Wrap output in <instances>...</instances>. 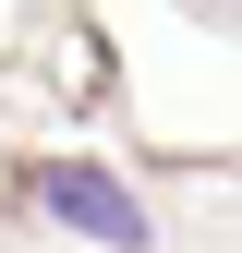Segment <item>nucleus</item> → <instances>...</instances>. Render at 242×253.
I'll return each mask as SVG.
<instances>
[{
	"label": "nucleus",
	"mask_w": 242,
	"mask_h": 253,
	"mask_svg": "<svg viewBox=\"0 0 242 253\" xmlns=\"http://www.w3.org/2000/svg\"><path fill=\"white\" fill-rule=\"evenodd\" d=\"M37 205L60 217V229H85V241H121V253L145 241V205L121 193L109 169H49V181H37Z\"/></svg>",
	"instance_id": "nucleus-1"
}]
</instances>
